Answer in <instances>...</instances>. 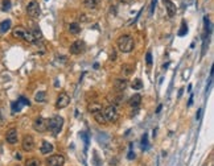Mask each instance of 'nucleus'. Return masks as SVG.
Listing matches in <instances>:
<instances>
[{
	"instance_id": "39448f33",
	"label": "nucleus",
	"mask_w": 214,
	"mask_h": 166,
	"mask_svg": "<svg viewBox=\"0 0 214 166\" xmlns=\"http://www.w3.org/2000/svg\"><path fill=\"white\" fill-rule=\"evenodd\" d=\"M69 50H70V54H73V55L82 54L86 50V44H85L83 40H77L70 45V49Z\"/></svg>"
},
{
	"instance_id": "4468645a",
	"label": "nucleus",
	"mask_w": 214,
	"mask_h": 166,
	"mask_svg": "<svg viewBox=\"0 0 214 166\" xmlns=\"http://www.w3.org/2000/svg\"><path fill=\"white\" fill-rule=\"evenodd\" d=\"M140 103H142V96H140L139 94L132 95V96L130 98V100H128V104H130L132 108H139Z\"/></svg>"
},
{
	"instance_id": "6ab92c4d",
	"label": "nucleus",
	"mask_w": 214,
	"mask_h": 166,
	"mask_svg": "<svg viewBox=\"0 0 214 166\" xmlns=\"http://www.w3.org/2000/svg\"><path fill=\"white\" fill-rule=\"evenodd\" d=\"M67 30L70 34H78V33H81V27L78 23H72V24H69Z\"/></svg>"
},
{
	"instance_id": "393cba45",
	"label": "nucleus",
	"mask_w": 214,
	"mask_h": 166,
	"mask_svg": "<svg viewBox=\"0 0 214 166\" xmlns=\"http://www.w3.org/2000/svg\"><path fill=\"white\" fill-rule=\"evenodd\" d=\"M45 96H46V94L44 92V91H40V92H37V94L35 95V100L39 101V103H41V101L45 100Z\"/></svg>"
},
{
	"instance_id": "aec40b11",
	"label": "nucleus",
	"mask_w": 214,
	"mask_h": 166,
	"mask_svg": "<svg viewBox=\"0 0 214 166\" xmlns=\"http://www.w3.org/2000/svg\"><path fill=\"white\" fill-rule=\"evenodd\" d=\"M100 0H83V5L87 9H95Z\"/></svg>"
},
{
	"instance_id": "72a5a7b5",
	"label": "nucleus",
	"mask_w": 214,
	"mask_h": 166,
	"mask_svg": "<svg viewBox=\"0 0 214 166\" xmlns=\"http://www.w3.org/2000/svg\"><path fill=\"white\" fill-rule=\"evenodd\" d=\"M188 104H189V106H192V104H193V95L190 96V99H189V103H188Z\"/></svg>"
},
{
	"instance_id": "412c9836",
	"label": "nucleus",
	"mask_w": 214,
	"mask_h": 166,
	"mask_svg": "<svg viewBox=\"0 0 214 166\" xmlns=\"http://www.w3.org/2000/svg\"><path fill=\"white\" fill-rule=\"evenodd\" d=\"M131 87L134 88V90H142V88H143V82H142V79H139V78L134 79V80H132V83H131Z\"/></svg>"
},
{
	"instance_id": "2eb2a0df",
	"label": "nucleus",
	"mask_w": 214,
	"mask_h": 166,
	"mask_svg": "<svg viewBox=\"0 0 214 166\" xmlns=\"http://www.w3.org/2000/svg\"><path fill=\"white\" fill-rule=\"evenodd\" d=\"M103 110V106L99 103V101H91V103H89V106H87V111L94 113V112H98V111H102Z\"/></svg>"
},
{
	"instance_id": "9b49d317",
	"label": "nucleus",
	"mask_w": 214,
	"mask_h": 166,
	"mask_svg": "<svg viewBox=\"0 0 214 166\" xmlns=\"http://www.w3.org/2000/svg\"><path fill=\"white\" fill-rule=\"evenodd\" d=\"M5 140H7V143L8 144H16L17 143V140H19V133H17V129H15V128H12V129H9L7 133H5Z\"/></svg>"
},
{
	"instance_id": "cd10ccee",
	"label": "nucleus",
	"mask_w": 214,
	"mask_h": 166,
	"mask_svg": "<svg viewBox=\"0 0 214 166\" xmlns=\"http://www.w3.org/2000/svg\"><path fill=\"white\" fill-rule=\"evenodd\" d=\"M146 62H147L148 66L152 65V53H151V52H148V53L146 54Z\"/></svg>"
},
{
	"instance_id": "b1692460",
	"label": "nucleus",
	"mask_w": 214,
	"mask_h": 166,
	"mask_svg": "<svg viewBox=\"0 0 214 166\" xmlns=\"http://www.w3.org/2000/svg\"><path fill=\"white\" fill-rule=\"evenodd\" d=\"M132 71H134V67H132L131 65H123V66H122V73H123L124 75L128 76Z\"/></svg>"
},
{
	"instance_id": "0eeeda50",
	"label": "nucleus",
	"mask_w": 214,
	"mask_h": 166,
	"mask_svg": "<svg viewBox=\"0 0 214 166\" xmlns=\"http://www.w3.org/2000/svg\"><path fill=\"white\" fill-rule=\"evenodd\" d=\"M33 129L39 133H44L48 131V120L44 117H37L33 121Z\"/></svg>"
},
{
	"instance_id": "dca6fc26",
	"label": "nucleus",
	"mask_w": 214,
	"mask_h": 166,
	"mask_svg": "<svg viewBox=\"0 0 214 166\" xmlns=\"http://www.w3.org/2000/svg\"><path fill=\"white\" fill-rule=\"evenodd\" d=\"M40 152H41V154H49V153L53 152V145L50 144L49 141H42Z\"/></svg>"
},
{
	"instance_id": "1a4fd4ad",
	"label": "nucleus",
	"mask_w": 214,
	"mask_h": 166,
	"mask_svg": "<svg viewBox=\"0 0 214 166\" xmlns=\"http://www.w3.org/2000/svg\"><path fill=\"white\" fill-rule=\"evenodd\" d=\"M21 148L24 152H32L35 149V140L30 135L24 136L23 141H21Z\"/></svg>"
},
{
	"instance_id": "f704fd0d",
	"label": "nucleus",
	"mask_w": 214,
	"mask_h": 166,
	"mask_svg": "<svg viewBox=\"0 0 214 166\" xmlns=\"http://www.w3.org/2000/svg\"><path fill=\"white\" fill-rule=\"evenodd\" d=\"M161 108H163V106H159V107H157V110H156V112H157V113H159V112L161 111Z\"/></svg>"
},
{
	"instance_id": "c9c22d12",
	"label": "nucleus",
	"mask_w": 214,
	"mask_h": 166,
	"mask_svg": "<svg viewBox=\"0 0 214 166\" xmlns=\"http://www.w3.org/2000/svg\"><path fill=\"white\" fill-rule=\"evenodd\" d=\"M200 113H201V110L197 111V115H196V119H200Z\"/></svg>"
},
{
	"instance_id": "9d476101",
	"label": "nucleus",
	"mask_w": 214,
	"mask_h": 166,
	"mask_svg": "<svg viewBox=\"0 0 214 166\" xmlns=\"http://www.w3.org/2000/svg\"><path fill=\"white\" fill-rule=\"evenodd\" d=\"M163 4L165 7L167 11V15L169 17H174L176 13H177V8H176V4L172 2V0H163Z\"/></svg>"
},
{
	"instance_id": "5701e85b",
	"label": "nucleus",
	"mask_w": 214,
	"mask_h": 166,
	"mask_svg": "<svg viewBox=\"0 0 214 166\" xmlns=\"http://www.w3.org/2000/svg\"><path fill=\"white\" fill-rule=\"evenodd\" d=\"M11 108H12V112L16 113V112H19V111L21 110V103L19 100L17 101H12V103H11Z\"/></svg>"
},
{
	"instance_id": "4be33fe9",
	"label": "nucleus",
	"mask_w": 214,
	"mask_h": 166,
	"mask_svg": "<svg viewBox=\"0 0 214 166\" xmlns=\"http://www.w3.org/2000/svg\"><path fill=\"white\" fill-rule=\"evenodd\" d=\"M25 166H41V161L39 158H29L25 161Z\"/></svg>"
},
{
	"instance_id": "473e14b6",
	"label": "nucleus",
	"mask_w": 214,
	"mask_h": 166,
	"mask_svg": "<svg viewBox=\"0 0 214 166\" xmlns=\"http://www.w3.org/2000/svg\"><path fill=\"white\" fill-rule=\"evenodd\" d=\"M15 157H16V159H21V154H20V153H16Z\"/></svg>"
},
{
	"instance_id": "ddd939ff",
	"label": "nucleus",
	"mask_w": 214,
	"mask_h": 166,
	"mask_svg": "<svg viewBox=\"0 0 214 166\" xmlns=\"http://www.w3.org/2000/svg\"><path fill=\"white\" fill-rule=\"evenodd\" d=\"M25 32L27 29L23 28V27H16L12 29V36L15 38H19V40H24V36H25Z\"/></svg>"
},
{
	"instance_id": "7ed1b4c3",
	"label": "nucleus",
	"mask_w": 214,
	"mask_h": 166,
	"mask_svg": "<svg viewBox=\"0 0 214 166\" xmlns=\"http://www.w3.org/2000/svg\"><path fill=\"white\" fill-rule=\"evenodd\" d=\"M103 115H104L107 123H115V121H118V119H119V113H118L116 107L112 106V104L107 106V107L104 108Z\"/></svg>"
},
{
	"instance_id": "f3484780",
	"label": "nucleus",
	"mask_w": 214,
	"mask_h": 166,
	"mask_svg": "<svg viewBox=\"0 0 214 166\" xmlns=\"http://www.w3.org/2000/svg\"><path fill=\"white\" fill-rule=\"evenodd\" d=\"M93 117H94V120L97 121L98 124H106L107 121H106V117H104V115H103V112L102 111H98V112H94L93 113Z\"/></svg>"
},
{
	"instance_id": "a211bd4d",
	"label": "nucleus",
	"mask_w": 214,
	"mask_h": 166,
	"mask_svg": "<svg viewBox=\"0 0 214 166\" xmlns=\"http://www.w3.org/2000/svg\"><path fill=\"white\" fill-rule=\"evenodd\" d=\"M11 25H12L11 20H4V21L0 23V34L7 33V32L11 29Z\"/></svg>"
},
{
	"instance_id": "f03ea898",
	"label": "nucleus",
	"mask_w": 214,
	"mask_h": 166,
	"mask_svg": "<svg viewBox=\"0 0 214 166\" xmlns=\"http://www.w3.org/2000/svg\"><path fill=\"white\" fill-rule=\"evenodd\" d=\"M64 127V117L61 116H53L52 119L48 120V131H50L53 136H58L60 132Z\"/></svg>"
},
{
	"instance_id": "f257e3e1",
	"label": "nucleus",
	"mask_w": 214,
	"mask_h": 166,
	"mask_svg": "<svg viewBox=\"0 0 214 166\" xmlns=\"http://www.w3.org/2000/svg\"><path fill=\"white\" fill-rule=\"evenodd\" d=\"M118 48L122 53H131L135 48V41L130 34H122L118 38Z\"/></svg>"
},
{
	"instance_id": "6e6552de",
	"label": "nucleus",
	"mask_w": 214,
	"mask_h": 166,
	"mask_svg": "<svg viewBox=\"0 0 214 166\" xmlns=\"http://www.w3.org/2000/svg\"><path fill=\"white\" fill-rule=\"evenodd\" d=\"M65 163V157L62 154H53L46 159L48 166H64Z\"/></svg>"
},
{
	"instance_id": "20e7f679",
	"label": "nucleus",
	"mask_w": 214,
	"mask_h": 166,
	"mask_svg": "<svg viewBox=\"0 0 214 166\" xmlns=\"http://www.w3.org/2000/svg\"><path fill=\"white\" fill-rule=\"evenodd\" d=\"M27 13L29 17L32 18H39L40 13H41V9H40V4L39 2H36V0H32L28 5H27Z\"/></svg>"
},
{
	"instance_id": "bb28decb",
	"label": "nucleus",
	"mask_w": 214,
	"mask_h": 166,
	"mask_svg": "<svg viewBox=\"0 0 214 166\" xmlns=\"http://www.w3.org/2000/svg\"><path fill=\"white\" fill-rule=\"evenodd\" d=\"M11 2L9 0H3V3H2V9L4 11V12H7V11H9L11 9Z\"/></svg>"
},
{
	"instance_id": "2f4dec72",
	"label": "nucleus",
	"mask_w": 214,
	"mask_h": 166,
	"mask_svg": "<svg viewBox=\"0 0 214 166\" xmlns=\"http://www.w3.org/2000/svg\"><path fill=\"white\" fill-rule=\"evenodd\" d=\"M134 158H135V153L130 152V153H128V159H134Z\"/></svg>"
},
{
	"instance_id": "a878e982",
	"label": "nucleus",
	"mask_w": 214,
	"mask_h": 166,
	"mask_svg": "<svg viewBox=\"0 0 214 166\" xmlns=\"http://www.w3.org/2000/svg\"><path fill=\"white\" fill-rule=\"evenodd\" d=\"M186 33H188V25H186L185 21H182V23H181V30L179 32V36L182 37V36H185Z\"/></svg>"
},
{
	"instance_id": "c85d7f7f",
	"label": "nucleus",
	"mask_w": 214,
	"mask_h": 166,
	"mask_svg": "<svg viewBox=\"0 0 214 166\" xmlns=\"http://www.w3.org/2000/svg\"><path fill=\"white\" fill-rule=\"evenodd\" d=\"M19 101H20L21 104H24V106H30V101H29V99L24 98V96H20V98H19Z\"/></svg>"
},
{
	"instance_id": "f8f14e48",
	"label": "nucleus",
	"mask_w": 214,
	"mask_h": 166,
	"mask_svg": "<svg viewBox=\"0 0 214 166\" xmlns=\"http://www.w3.org/2000/svg\"><path fill=\"white\" fill-rule=\"evenodd\" d=\"M127 86H128V80H127V79L118 78V79L114 80V88H115L116 91H119V92L124 91L126 88H127Z\"/></svg>"
},
{
	"instance_id": "7c9ffc66",
	"label": "nucleus",
	"mask_w": 214,
	"mask_h": 166,
	"mask_svg": "<svg viewBox=\"0 0 214 166\" xmlns=\"http://www.w3.org/2000/svg\"><path fill=\"white\" fill-rule=\"evenodd\" d=\"M120 3H123V4H131V3H134L135 0H119Z\"/></svg>"
},
{
	"instance_id": "423d86ee",
	"label": "nucleus",
	"mask_w": 214,
	"mask_h": 166,
	"mask_svg": "<svg viewBox=\"0 0 214 166\" xmlns=\"http://www.w3.org/2000/svg\"><path fill=\"white\" fill-rule=\"evenodd\" d=\"M69 103H70V96L66 92H61L58 95L57 100H56V108L57 110H64V108L69 106Z\"/></svg>"
},
{
	"instance_id": "c756f323",
	"label": "nucleus",
	"mask_w": 214,
	"mask_h": 166,
	"mask_svg": "<svg viewBox=\"0 0 214 166\" xmlns=\"http://www.w3.org/2000/svg\"><path fill=\"white\" fill-rule=\"evenodd\" d=\"M4 123H5V120H4V116L2 115V112H0V127H3V125H4Z\"/></svg>"
}]
</instances>
